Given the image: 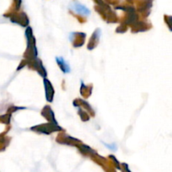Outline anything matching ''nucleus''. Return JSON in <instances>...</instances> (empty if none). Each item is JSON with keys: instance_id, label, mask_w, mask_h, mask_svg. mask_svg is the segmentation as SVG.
Wrapping results in <instances>:
<instances>
[{"instance_id": "f257e3e1", "label": "nucleus", "mask_w": 172, "mask_h": 172, "mask_svg": "<svg viewBox=\"0 0 172 172\" xmlns=\"http://www.w3.org/2000/svg\"><path fill=\"white\" fill-rule=\"evenodd\" d=\"M74 9L77 13H80V14H89L90 11L88 10L87 8L83 6V5H81L80 4L78 3H76L74 5Z\"/></svg>"}, {"instance_id": "f03ea898", "label": "nucleus", "mask_w": 172, "mask_h": 172, "mask_svg": "<svg viewBox=\"0 0 172 172\" xmlns=\"http://www.w3.org/2000/svg\"><path fill=\"white\" fill-rule=\"evenodd\" d=\"M56 60H57V63L60 66H61V69L64 71V72H67V71H66V68H67V70L68 71H70V69H69V66L68 65H66V62L64 61V60L62 59L61 57H60V58H56Z\"/></svg>"}]
</instances>
